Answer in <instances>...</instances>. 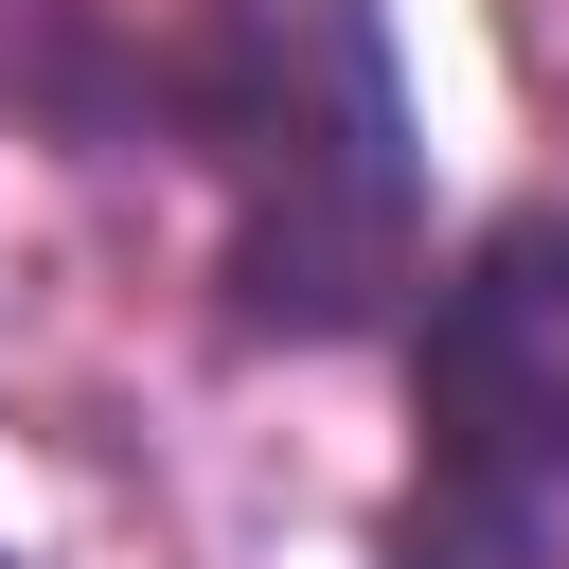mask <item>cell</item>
Returning a JSON list of instances; mask_svg holds the SVG:
<instances>
[{
	"instance_id": "6da1fadb",
	"label": "cell",
	"mask_w": 569,
	"mask_h": 569,
	"mask_svg": "<svg viewBox=\"0 0 569 569\" xmlns=\"http://www.w3.org/2000/svg\"><path fill=\"white\" fill-rule=\"evenodd\" d=\"M160 142L213 178V320L249 356H338L427 284V107L373 0H196Z\"/></svg>"
},
{
	"instance_id": "7a4b0ae2",
	"label": "cell",
	"mask_w": 569,
	"mask_h": 569,
	"mask_svg": "<svg viewBox=\"0 0 569 569\" xmlns=\"http://www.w3.org/2000/svg\"><path fill=\"white\" fill-rule=\"evenodd\" d=\"M569 533V196L480 213L409 302V462L373 569H551Z\"/></svg>"
},
{
	"instance_id": "3957f363",
	"label": "cell",
	"mask_w": 569,
	"mask_h": 569,
	"mask_svg": "<svg viewBox=\"0 0 569 569\" xmlns=\"http://www.w3.org/2000/svg\"><path fill=\"white\" fill-rule=\"evenodd\" d=\"M0 107L71 160L160 142V36H124L107 0H0Z\"/></svg>"
},
{
	"instance_id": "277c9868",
	"label": "cell",
	"mask_w": 569,
	"mask_h": 569,
	"mask_svg": "<svg viewBox=\"0 0 569 569\" xmlns=\"http://www.w3.org/2000/svg\"><path fill=\"white\" fill-rule=\"evenodd\" d=\"M0 569H18V551H0Z\"/></svg>"
}]
</instances>
